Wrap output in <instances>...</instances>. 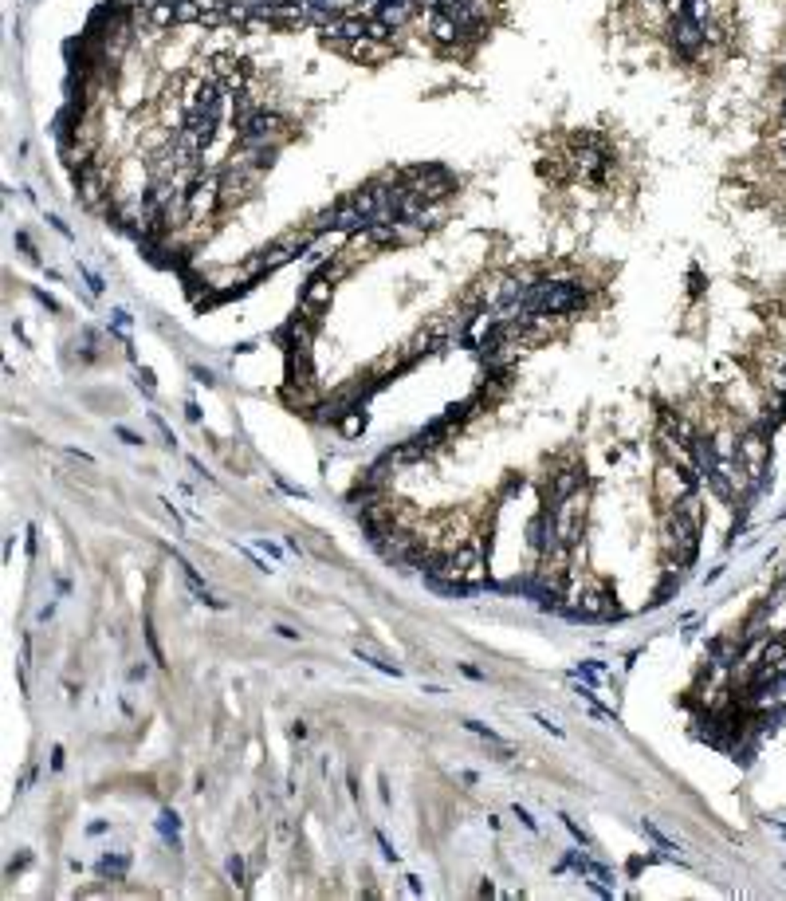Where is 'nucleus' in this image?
I'll use <instances>...</instances> for the list:
<instances>
[{"label":"nucleus","mask_w":786,"mask_h":901,"mask_svg":"<svg viewBox=\"0 0 786 901\" xmlns=\"http://www.w3.org/2000/svg\"><path fill=\"white\" fill-rule=\"evenodd\" d=\"M547 508L555 512L558 544H562V547H574L578 539H582V524H586V492L578 488L574 496H567V500H558V504H547Z\"/></svg>","instance_id":"obj_1"},{"label":"nucleus","mask_w":786,"mask_h":901,"mask_svg":"<svg viewBox=\"0 0 786 901\" xmlns=\"http://www.w3.org/2000/svg\"><path fill=\"white\" fill-rule=\"evenodd\" d=\"M688 473H692V468L677 465V460H665V465L657 468V500L668 504V508H677L680 496L696 492V480Z\"/></svg>","instance_id":"obj_2"},{"label":"nucleus","mask_w":786,"mask_h":901,"mask_svg":"<svg viewBox=\"0 0 786 901\" xmlns=\"http://www.w3.org/2000/svg\"><path fill=\"white\" fill-rule=\"evenodd\" d=\"M452 567H457V583H460V587H480V583H484V551H480V544L452 547Z\"/></svg>","instance_id":"obj_3"},{"label":"nucleus","mask_w":786,"mask_h":901,"mask_svg":"<svg viewBox=\"0 0 786 901\" xmlns=\"http://www.w3.org/2000/svg\"><path fill=\"white\" fill-rule=\"evenodd\" d=\"M570 866H574V870H578V878H582V882H590L594 890L601 893V897H609V893H613L617 878L609 874L606 866H598V862H594L590 854H582V851H570Z\"/></svg>","instance_id":"obj_4"},{"label":"nucleus","mask_w":786,"mask_h":901,"mask_svg":"<svg viewBox=\"0 0 786 901\" xmlns=\"http://www.w3.org/2000/svg\"><path fill=\"white\" fill-rule=\"evenodd\" d=\"M574 614H582V618H609V614H617V603L609 598V590L590 587V590H582V595H578Z\"/></svg>","instance_id":"obj_5"},{"label":"nucleus","mask_w":786,"mask_h":901,"mask_svg":"<svg viewBox=\"0 0 786 901\" xmlns=\"http://www.w3.org/2000/svg\"><path fill=\"white\" fill-rule=\"evenodd\" d=\"M578 488H582V473L578 468H558L547 480V500L558 504V500H567V496H574Z\"/></svg>","instance_id":"obj_6"},{"label":"nucleus","mask_w":786,"mask_h":901,"mask_svg":"<svg viewBox=\"0 0 786 901\" xmlns=\"http://www.w3.org/2000/svg\"><path fill=\"white\" fill-rule=\"evenodd\" d=\"M330 296H334V284H330V276H315V280L303 288V311L327 307V303H330Z\"/></svg>","instance_id":"obj_7"},{"label":"nucleus","mask_w":786,"mask_h":901,"mask_svg":"<svg viewBox=\"0 0 786 901\" xmlns=\"http://www.w3.org/2000/svg\"><path fill=\"white\" fill-rule=\"evenodd\" d=\"M354 654H358V657H362V662H370V665H373V669L389 673V677H398V665H389V662H386V657H381V654H378V649H373V646H370V642H358V646H354Z\"/></svg>","instance_id":"obj_8"},{"label":"nucleus","mask_w":786,"mask_h":901,"mask_svg":"<svg viewBox=\"0 0 786 901\" xmlns=\"http://www.w3.org/2000/svg\"><path fill=\"white\" fill-rule=\"evenodd\" d=\"M672 512H680V516H684V519H692L696 527L704 524V500H700V496H696V492L680 496V500H677V508H672Z\"/></svg>","instance_id":"obj_9"},{"label":"nucleus","mask_w":786,"mask_h":901,"mask_svg":"<svg viewBox=\"0 0 786 901\" xmlns=\"http://www.w3.org/2000/svg\"><path fill=\"white\" fill-rule=\"evenodd\" d=\"M464 728H468V732H476L480 740H488V744H496L499 752H511V744H508V740L499 736L496 728H488V724H480V721H464Z\"/></svg>","instance_id":"obj_10"},{"label":"nucleus","mask_w":786,"mask_h":901,"mask_svg":"<svg viewBox=\"0 0 786 901\" xmlns=\"http://www.w3.org/2000/svg\"><path fill=\"white\" fill-rule=\"evenodd\" d=\"M641 831H645V834H649V838H653V842H657V846H660V851H665V854H677V851H680L677 842L668 838V834H665V831H660V826H657V823H649V819H641Z\"/></svg>","instance_id":"obj_11"},{"label":"nucleus","mask_w":786,"mask_h":901,"mask_svg":"<svg viewBox=\"0 0 786 901\" xmlns=\"http://www.w3.org/2000/svg\"><path fill=\"white\" fill-rule=\"evenodd\" d=\"M126 862H130L126 854H119V858H110V854H107V858L99 862V874H102V878H114V882H119V878L126 874Z\"/></svg>","instance_id":"obj_12"},{"label":"nucleus","mask_w":786,"mask_h":901,"mask_svg":"<svg viewBox=\"0 0 786 901\" xmlns=\"http://www.w3.org/2000/svg\"><path fill=\"white\" fill-rule=\"evenodd\" d=\"M366 429V417H362V409H350L346 417H342V433L346 437H358Z\"/></svg>","instance_id":"obj_13"},{"label":"nucleus","mask_w":786,"mask_h":901,"mask_svg":"<svg viewBox=\"0 0 786 901\" xmlns=\"http://www.w3.org/2000/svg\"><path fill=\"white\" fill-rule=\"evenodd\" d=\"M562 823H567V831H570V834H574V838H578V842H582L586 851H594V838H590V834H586V831H582V826H578V823H574V819H570V815H562Z\"/></svg>","instance_id":"obj_14"},{"label":"nucleus","mask_w":786,"mask_h":901,"mask_svg":"<svg viewBox=\"0 0 786 901\" xmlns=\"http://www.w3.org/2000/svg\"><path fill=\"white\" fill-rule=\"evenodd\" d=\"M229 874H232V882L244 885V858H240V854H232V858H229Z\"/></svg>","instance_id":"obj_15"},{"label":"nucleus","mask_w":786,"mask_h":901,"mask_svg":"<svg viewBox=\"0 0 786 901\" xmlns=\"http://www.w3.org/2000/svg\"><path fill=\"white\" fill-rule=\"evenodd\" d=\"M178 826H181V823H178V815H170V811L161 815V831H165V834H170V831L178 834Z\"/></svg>","instance_id":"obj_16"},{"label":"nucleus","mask_w":786,"mask_h":901,"mask_svg":"<svg viewBox=\"0 0 786 901\" xmlns=\"http://www.w3.org/2000/svg\"><path fill=\"white\" fill-rule=\"evenodd\" d=\"M535 721H539V724H542V728H547V732H555V736H562V728H558V724H550V716L535 713Z\"/></svg>","instance_id":"obj_17"},{"label":"nucleus","mask_w":786,"mask_h":901,"mask_svg":"<svg viewBox=\"0 0 786 901\" xmlns=\"http://www.w3.org/2000/svg\"><path fill=\"white\" fill-rule=\"evenodd\" d=\"M515 815H519V823H523V826H527V831H539V826H535V819H531V815H527V811H523V807H515Z\"/></svg>","instance_id":"obj_18"},{"label":"nucleus","mask_w":786,"mask_h":901,"mask_svg":"<svg viewBox=\"0 0 786 901\" xmlns=\"http://www.w3.org/2000/svg\"><path fill=\"white\" fill-rule=\"evenodd\" d=\"M275 634H279V638H288V642L299 638V630H291V626H275Z\"/></svg>","instance_id":"obj_19"},{"label":"nucleus","mask_w":786,"mask_h":901,"mask_svg":"<svg viewBox=\"0 0 786 901\" xmlns=\"http://www.w3.org/2000/svg\"><path fill=\"white\" fill-rule=\"evenodd\" d=\"M119 437H122V441H126V445H142V437H134V433H130V429H119Z\"/></svg>","instance_id":"obj_20"},{"label":"nucleus","mask_w":786,"mask_h":901,"mask_svg":"<svg viewBox=\"0 0 786 901\" xmlns=\"http://www.w3.org/2000/svg\"><path fill=\"white\" fill-rule=\"evenodd\" d=\"M291 736H295V740H307V724H291Z\"/></svg>","instance_id":"obj_21"}]
</instances>
